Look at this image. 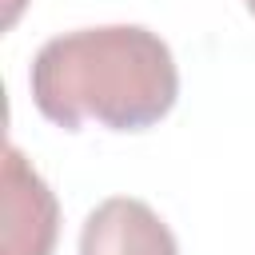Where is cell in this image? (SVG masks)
<instances>
[{"label": "cell", "mask_w": 255, "mask_h": 255, "mask_svg": "<svg viewBox=\"0 0 255 255\" xmlns=\"http://www.w3.org/2000/svg\"><path fill=\"white\" fill-rule=\"evenodd\" d=\"M28 88L40 116L64 131L84 120L112 131H143L175 108L179 72L151 28L104 24L52 36L32 60Z\"/></svg>", "instance_id": "obj_1"}, {"label": "cell", "mask_w": 255, "mask_h": 255, "mask_svg": "<svg viewBox=\"0 0 255 255\" xmlns=\"http://www.w3.org/2000/svg\"><path fill=\"white\" fill-rule=\"evenodd\" d=\"M60 203L16 143L4 151V243L0 255H52Z\"/></svg>", "instance_id": "obj_2"}, {"label": "cell", "mask_w": 255, "mask_h": 255, "mask_svg": "<svg viewBox=\"0 0 255 255\" xmlns=\"http://www.w3.org/2000/svg\"><path fill=\"white\" fill-rule=\"evenodd\" d=\"M80 255H179V243L143 199L112 195L84 219Z\"/></svg>", "instance_id": "obj_3"}, {"label": "cell", "mask_w": 255, "mask_h": 255, "mask_svg": "<svg viewBox=\"0 0 255 255\" xmlns=\"http://www.w3.org/2000/svg\"><path fill=\"white\" fill-rule=\"evenodd\" d=\"M247 8H251V16H255V0H247Z\"/></svg>", "instance_id": "obj_4"}]
</instances>
